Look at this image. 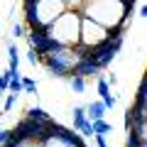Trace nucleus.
<instances>
[{
    "label": "nucleus",
    "mask_w": 147,
    "mask_h": 147,
    "mask_svg": "<svg viewBox=\"0 0 147 147\" xmlns=\"http://www.w3.org/2000/svg\"><path fill=\"white\" fill-rule=\"evenodd\" d=\"M15 103H17V96H15V93H10V96L5 98V113H10V110H12V105H15Z\"/></svg>",
    "instance_id": "obj_23"
},
{
    "label": "nucleus",
    "mask_w": 147,
    "mask_h": 147,
    "mask_svg": "<svg viewBox=\"0 0 147 147\" xmlns=\"http://www.w3.org/2000/svg\"><path fill=\"white\" fill-rule=\"evenodd\" d=\"M7 81H10V74H0V91H3V93H7Z\"/></svg>",
    "instance_id": "obj_22"
},
{
    "label": "nucleus",
    "mask_w": 147,
    "mask_h": 147,
    "mask_svg": "<svg viewBox=\"0 0 147 147\" xmlns=\"http://www.w3.org/2000/svg\"><path fill=\"white\" fill-rule=\"evenodd\" d=\"M71 76H81V79H88V76H98V69H96L93 61H88V59H81L76 66H74Z\"/></svg>",
    "instance_id": "obj_9"
},
{
    "label": "nucleus",
    "mask_w": 147,
    "mask_h": 147,
    "mask_svg": "<svg viewBox=\"0 0 147 147\" xmlns=\"http://www.w3.org/2000/svg\"><path fill=\"white\" fill-rule=\"evenodd\" d=\"M100 103L105 105V110H108V108H113V105H115V96H113V93L103 96V98H100Z\"/></svg>",
    "instance_id": "obj_21"
},
{
    "label": "nucleus",
    "mask_w": 147,
    "mask_h": 147,
    "mask_svg": "<svg viewBox=\"0 0 147 147\" xmlns=\"http://www.w3.org/2000/svg\"><path fill=\"white\" fill-rule=\"evenodd\" d=\"M132 7H135V0H86L81 7V17H88L110 32H125Z\"/></svg>",
    "instance_id": "obj_1"
},
{
    "label": "nucleus",
    "mask_w": 147,
    "mask_h": 147,
    "mask_svg": "<svg viewBox=\"0 0 147 147\" xmlns=\"http://www.w3.org/2000/svg\"><path fill=\"white\" fill-rule=\"evenodd\" d=\"M110 37H113L110 30L96 25L88 17H81V27H79V49L81 52H93V49L103 47Z\"/></svg>",
    "instance_id": "obj_5"
},
{
    "label": "nucleus",
    "mask_w": 147,
    "mask_h": 147,
    "mask_svg": "<svg viewBox=\"0 0 147 147\" xmlns=\"http://www.w3.org/2000/svg\"><path fill=\"white\" fill-rule=\"evenodd\" d=\"M54 120H47V123H39V120H30V118H22L20 123H17L15 127L10 130V135L15 137V140H42L44 132H47V127L52 125Z\"/></svg>",
    "instance_id": "obj_7"
},
{
    "label": "nucleus",
    "mask_w": 147,
    "mask_h": 147,
    "mask_svg": "<svg viewBox=\"0 0 147 147\" xmlns=\"http://www.w3.org/2000/svg\"><path fill=\"white\" fill-rule=\"evenodd\" d=\"M79 27H81V12L64 10L49 27H44V34L59 47H79Z\"/></svg>",
    "instance_id": "obj_2"
},
{
    "label": "nucleus",
    "mask_w": 147,
    "mask_h": 147,
    "mask_svg": "<svg viewBox=\"0 0 147 147\" xmlns=\"http://www.w3.org/2000/svg\"><path fill=\"white\" fill-rule=\"evenodd\" d=\"M79 135H84V137H93V130H91V120H86L84 125H81Z\"/></svg>",
    "instance_id": "obj_20"
},
{
    "label": "nucleus",
    "mask_w": 147,
    "mask_h": 147,
    "mask_svg": "<svg viewBox=\"0 0 147 147\" xmlns=\"http://www.w3.org/2000/svg\"><path fill=\"white\" fill-rule=\"evenodd\" d=\"M7 93H15V96L22 93V76L20 74H12L10 76V81H7Z\"/></svg>",
    "instance_id": "obj_15"
},
{
    "label": "nucleus",
    "mask_w": 147,
    "mask_h": 147,
    "mask_svg": "<svg viewBox=\"0 0 147 147\" xmlns=\"http://www.w3.org/2000/svg\"><path fill=\"white\" fill-rule=\"evenodd\" d=\"M25 37H27V44H30V49H32V52H34L39 59L47 57V54L52 52L54 47H57V44H54L52 39L44 34V30H30Z\"/></svg>",
    "instance_id": "obj_8"
},
{
    "label": "nucleus",
    "mask_w": 147,
    "mask_h": 147,
    "mask_svg": "<svg viewBox=\"0 0 147 147\" xmlns=\"http://www.w3.org/2000/svg\"><path fill=\"white\" fill-rule=\"evenodd\" d=\"M69 84H71L74 93H84L86 91V79H81V76H69Z\"/></svg>",
    "instance_id": "obj_17"
},
{
    "label": "nucleus",
    "mask_w": 147,
    "mask_h": 147,
    "mask_svg": "<svg viewBox=\"0 0 147 147\" xmlns=\"http://www.w3.org/2000/svg\"><path fill=\"white\" fill-rule=\"evenodd\" d=\"M71 120H74V132H79V130H81V125L88 120V118H86V110L81 108V105H76V108L71 110Z\"/></svg>",
    "instance_id": "obj_12"
},
{
    "label": "nucleus",
    "mask_w": 147,
    "mask_h": 147,
    "mask_svg": "<svg viewBox=\"0 0 147 147\" xmlns=\"http://www.w3.org/2000/svg\"><path fill=\"white\" fill-rule=\"evenodd\" d=\"M12 37H15V39H17V37H25V27L15 25V27H12Z\"/></svg>",
    "instance_id": "obj_25"
},
{
    "label": "nucleus",
    "mask_w": 147,
    "mask_h": 147,
    "mask_svg": "<svg viewBox=\"0 0 147 147\" xmlns=\"http://www.w3.org/2000/svg\"><path fill=\"white\" fill-rule=\"evenodd\" d=\"M127 147H147V145H140V142H132V140H127Z\"/></svg>",
    "instance_id": "obj_28"
},
{
    "label": "nucleus",
    "mask_w": 147,
    "mask_h": 147,
    "mask_svg": "<svg viewBox=\"0 0 147 147\" xmlns=\"http://www.w3.org/2000/svg\"><path fill=\"white\" fill-rule=\"evenodd\" d=\"M27 61H30L32 66H37V64H39V57H37V54L32 52V49H27Z\"/></svg>",
    "instance_id": "obj_24"
},
{
    "label": "nucleus",
    "mask_w": 147,
    "mask_h": 147,
    "mask_svg": "<svg viewBox=\"0 0 147 147\" xmlns=\"http://www.w3.org/2000/svg\"><path fill=\"white\" fill-rule=\"evenodd\" d=\"M7 140H10V130H0V147L5 145Z\"/></svg>",
    "instance_id": "obj_27"
},
{
    "label": "nucleus",
    "mask_w": 147,
    "mask_h": 147,
    "mask_svg": "<svg viewBox=\"0 0 147 147\" xmlns=\"http://www.w3.org/2000/svg\"><path fill=\"white\" fill-rule=\"evenodd\" d=\"M17 69H20V52H17V47L15 44H7V74H20L17 71Z\"/></svg>",
    "instance_id": "obj_10"
},
{
    "label": "nucleus",
    "mask_w": 147,
    "mask_h": 147,
    "mask_svg": "<svg viewBox=\"0 0 147 147\" xmlns=\"http://www.w3.org/2000/svg\"><path fill=\"white\" fill-rule=\"evenodd\" d=\"M84 110H86V118H88V120H103V118H105V105L100 103V100L88 103Z\"/></svg>",
    "instance_id": "obj_11"
},
{
    "label": "nucleus",
    "mask_w": 147,
    "mask_h": 147,
    "mask_svg": "<svg viewBox=\"0 0 147 147\" xmlns=\"http://www.w3.org/2000/svg\"><path fill=\"white\" fill-rule=\"evenodd\" d=\"M79 61H81L79 47H59V44L47 54V57L39 59V64H44L49 74H54V76H66V79L71 76L74 66Z\"/></svg>",
    "instance_id": "obj_4"
},
{
    "label": "nucleus",
    "mask_w": 147,
    "mask_h": 147,
    "mask_svg": "<svg viewBox=\"0 0 147 147\" xmlns=\"http://www.w3.org/2000/svg\"><path fill=\"white\" fill-rule=\"evenodd\" d=\"M22 91H25V93H37V81L22 76Z\"/></svg>",
    "instance_id": "obj_18"
},
{
    "label": "nucleus",
    "mask_w": 147,
    "mask_h": 147,
    "mask_svg": "<svg viewBox=\"0 0 147 147\" xmlns=\"http://www.w3.org/2000/svg\"><path fill=\"white\" fill-rule=\"evenodd\" d=\"M25 118H30V120H39V123L52 120V115H49L44 108H27V115H25Z\"/></svg>",
    "instance_id": "obj_14"
},
{
    "label": "nucleus",
    "mask_w": 147,
    "mask_h": 147,
    "mask_svg": "<svg viewBox=\"0 0 147 147\" xmlns=\"http://www.w3.org/2000/svg\"><path fill=\"white\" fill-rule=\"evenodd\" d=\"M3 147H42V145H39L37 140H15V137L10 135V140H7Z\"/></svg>",
    "instance_id": "obj_16"
},
{
    "label": "nucleus",
    "mask_w": 147,
    "mask_h": 147,
    "mask_svg": "<svg viewBox=\"0 0 147 147\" xmlns=\"http://www.w3.org/2000/svg\"><path fill=\"white\" fill-rule=\"evenodd\" d=\"M91 130H93V135H108V132H113V125H110L108 120H91Z\"/></svg>",
    "instance_id": "obj_13"
},
{
    "label": "nucleus",
    "mask_w": 147,
    "mask_h": 147,
    "mask_svg": "<svg viewBox=\"0 0 147 147\" xmlns=\"http://www.w3.org/2000/svg\"><path fill=\"white\" fill-rule=\"evenodd\" d=\"M66 10L64 0H25V20L30 30H44Z\"/></svg>",
    "instance_id": "obj_3"
},
{
    "label": "nucleus",
    "mask_w": 147,
    "mask_h": 147,
    "mask_svg": "<svg viewBox=\"0 0 147 147\" xmlns=\"http://www.w3.org/2000/svg\"><path fill=\"white\" fill-rule=\"evenodd\" d=\"M39 145L42 147H86L79 132L69 130V127H61L59 123H52L47 127V132L39 140Z\"/></svg>",
    "instance_id": "obj_6"
},
{
    "label": "nucleus",
    "mask_w": 147,
    "mask_h": 147,
    "mask_svg": "<svg viewBox=\"0 0 147 147\" xmlns=\"http://www.w3.org/2000/svg\"><path fill=\"white\" fill-rule=\"evenodd\" d=\"M110 93V84H108V79H98V96L103 98V96H108Z\"/></svg>",
    "instance_id": "obj_19"
},
{
    "label": "nucleus",
    "mask_w": 147,
    "mask_h": 147,
    "mask_svg": "<svg viewBox=\"0 0 147 147\" xmlns=\"http://www.w3.org/2000/svg\"><path fill=\"white\" fill-rule=\"evenodd\" d=\"M96 140V147H108V142H105V135H93Z\"/></svg>",
    "instance_id": "obj_26"
}]
</instances>
